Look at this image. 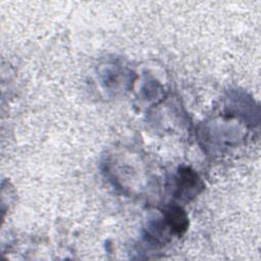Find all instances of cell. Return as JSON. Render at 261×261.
I'll return each mask as SVG.
<instances>
[{
    "label": "cell",
    "mask_w": 261,
    "mask_h": 261,
    "mask_svg": "<svg viewBox=\"0 0 261 261\" xmlns=\"http://www.w3.org/2000/svg\"><path fill=\"white\" fill-rule=\"evenodd\" d=\"M176 188L177 193L180 196H192L193 194L197 193L199 188H202L201 181L197 173L188 168H181L176 177Z\"/></svg>",
    "instance_id": "6da1fadb"
},
{
    "label": "cell",
    "mask_w": 261,
    "mask_h": 261,
    "mask_svg": "<svg viewBox=\"0 0 261 261\" xmlns=\"http://www.w3.org/2000/svg\"><path fill=\"white\" fill-rule=\"evenodd\" d=\"M166 223L177 236H181L188 228L189 219L186 212L179 207H171L166 211Z\"/></svg>",
    "instance_id": "7a4b0ae2"
}]
</instances>
